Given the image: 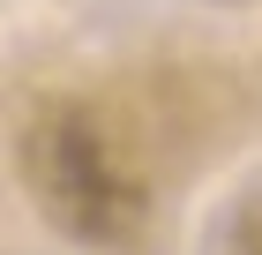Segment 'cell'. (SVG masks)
Returning <instances> with one entry per match:
<instances>
[{"label": "cell", "instance_id": "cell-2", "mask_svg": "<svg viewBox=\"0 0 262 255\" xmlns=\"http://www.w3.org/2000/svg\"><path fill=\"white\" fill-rule=\"evenodd\" d=\"M210 255H262V195L232 203V218L217 225V248Z\"/></svg>", "mask_w": 262, "mask_h": 255}, {"label": "cell", "instance_id": "cell-1", "mask_svg": "<svg viewBox=\"0 0 262 255\" xmlns=\"http://www.w3.org/2000/svg\"><path fill=\"white\" fill-rule=\"evenodd\" d=\"M15 173L38 218L75 248L120 255L150 233V165L98 98H38L15 135Z\"/></svg>", "mask_w": 262, "mask_h": 255}]
</instances>
